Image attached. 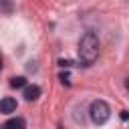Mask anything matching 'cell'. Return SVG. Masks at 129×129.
<instances>
[{"label":"cell","mask_w":129,"mask_h":129,"mask_svg":"<svg viewBox=\"0 0 129 129\" xmlns=\"http://www.w3.org/2000/svg\"><path fill=\"white\" fill-rule=\"evenodd\" d=\"M97 54H99V38L95 32H85L81 42H79V56H81V62L85 67L93 64L97 60Z\"/></svg>","instance_id":"cell-1"},{"label":"cell","mask_w":129,"mask_h":129,"mask_svg":"<svg viewBox=\"0 0 129 129\" xmlns=\"http://www.w3.org/2000/svg\"><path fill=\"white\" fill-rule=\"evenodd\" d=\"M109 115H111V109H109V105H107L105 101H93V103H91V107H89V117H91L93 123L103 125V123L109 119Z\"/></svg>","instance_id":"cell-2"},{"label":"cell","mask_w":129,"mask_h":129,"mask_svg":"<svg viewBox=\"0 0 129 129\" xmlns=\"http://www.w3.org/2000/svg\"><path fill=\"white\" fill-rule=\"evenodd\" d=\"M40 97V87L38 85H24V99L26 101H36Z\"/></svg>","instance_id":"cell-3"},{"label":"cell","mask_w":129,"mask_h":129,"mask_svg":"<svg viewBox=\"0 0 129 129\" xmlns=\"http://www.w3.org/2000/svg\"><path fill=\"white\" fill-rule=\"evenodd\" d=\"M14 111H16V99L4 97L0 101V113H14Z\"/></svg>","instance_id":"cell-4"},{"label":"cell","mask_w":129,"mask_h":129,"mask_svg":"<svg viewBox=\"0 0 129 129\" xmlns=\"http://www.w3.org/2000/svg\"><path fill=\"white\" fill-rule=\"evenodd\" d=\"M24 85H26V79L24 77H12L10 79V87L12 89H22Z\"/></svg>","instance_id":"cell-5"},{"label":"cell","mask_w":129,"mask_h":129,"mask_svg":"<svg viewBox=\"0 0 129 129\" xmlns=\"http://www.w3.org/2000/svg\"><path fill=\"white\" fill-rule=\"evenodd\" d=\"M4 127H26V121L20 119V117H16V119H8V121L4 123Z\"/></svg>","instance_id":"cell-6"},{"label":"cell","mask_w":129,"mask_h":129,"mask_svg":"<svg viewBox=\"0 0 129 129\" xmlns=\"http://www.w3.org/2000/svg\"><path fill=\"white\" fill-rule=\"evenodd\" d=\"M0 6L4 8V12H10L12 10V2L10 0H0Z\"/></svg>","instance_id":"cell-7"},{"label":"cell","mask_w":129,"mask_h":129,"mask_svg":"<svg viewBox=\"0 0 129 129\" xmlns=\"http://www.w3.org/2000/svg\"><path fill=\"white\" fill-rule=\"evenodd\" d=\"M58 64H60V67H67V69H69V67H73L75 62H73V60H64V58H60V60H58Z\"/></svg>","instance_id":"cell-8"},{"label":"cell","mask_w":129,"mask_h":129,"mask_svg":"<svg viewBox=\"0 0 129 129\" xmlns=\"http://www.w3.org/2000/svg\"><path fill=\"white\" fill-rule=\"evenodd\" d=\"M60 81H62V85H71V81H69V75H67V73H60Z\"/></svg>","instance_id":"cell-9"},{"label":"cell","mask_w":129,"mask_h":129,"mask_svg":"<svg viewBox=\"0 0 129 129\" xmlns=\"http://www.w3.org/2000/svg\"><path fill=\"white\" fill-rule=\"evenodd\" d=\"M121 119H123V121L129 119V111H121Z\"/></svg>","instance_id":"cell-10"},{"label":"cell","mask_w":129,"mask_h":129,"mask_svg":"<svg viewBox=\"0 0 129 129\" xmlns=\"http://www.w3.org/2000/svg\"><path fill=\"white\" fill-rule=\"evenodd\" d=\"M125 87H127V91H129V79H127V81H125Z\"/></svg>","instance_id":"cell-11"},{"label":"cell","mask_w":129,"mask_h":129,"mask_svg":"<svg viewBox=\"0 0 129 129\" xmlns=\"http://www.w3.org/2000/svg\"><path fill=\"white\" fill-rule=\"evenodd\" d=\"M0 69H2V56H0Z\"/></svg>","instance_id":"cell-12"}]
</instances>
